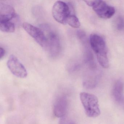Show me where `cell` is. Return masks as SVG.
I'll list each match as a JSON object with an SVG mask.
<instances>
[{
    "label": "cell",
    "mask_w": 124,
    "mask_h": 124,
    "mask_svg": "<svg viewBox=\"0 0 124 124\" xmlns=\"http://www.w3.org/2000/svg\"><path fill=\"white\" fill-rule=\"evenodd\" d=\"M71 9L69 5L63 1L56 2L52 8V15L56 21L63 24H67L69 16L72 14Z\"/></svg>",
    "instance_id": "obj_3"
},
{
    "label": "cell",
    "mask_w": 124,
    "mask_h": 124,
    "mask_svg": "<svg viewBox=\"0 0 124 124\" xmlns=\"http://www.w3.org/2000/svg\"><path fill=\"white\" fill-rule=\"evenodd\" d=\"M7 64L11 72L16 77L20 78L27 77V72L26 68L15 56H10Z\"/></svg>",
    "instance_id": "obj_7"
},
{
    "label": "cell",
    "mask_w": 124,
    "mask_h": 124,
    "mask_svg": "<svg viewBox=\"0 0 124 124\" xmlns=\"http://www.w3.org/2000/svg\"><path fill=\"white\" fill-rule=\"evenodd\" d=\"M67 23L74 28H79L80 26L79 19L74 14H71L69 16L67 21Z\"/></svg>",
    "instance_id": "obj_13"
},
{
    "label": "cell",
    "mask_w": 124,
    "mask_h": 124,
    "mask_svg": "<svg viewBox=\"0 0 124 124\" xmlns=\"http://www.w3.org/2000/svg\"><path fill=\"white\" fill-rule=\"evenodd\" d=\"M117 29L118 30H121L124 28V19L122 17L117 18L116 22Z\"/></svg>",
    "instance_id": "obj_14"
},
{
    "label": "cell",
    "mask_w": 124,
    "mask_h": 124,
    "mask_svg": "<svg viewBox=\"0 0 124 124\" xmlns=\"http://www.w3.org/2000/svg\"><path fill=\"white\" fill-rule=\"evenodd\" d=\"M48 32L46 37V44L45 49L51 57L55 58L59 55L61 51V44L57 34L50 28L47 29Z\"/></svg>",
    "instance_id": "obj_5"
},
{
    "label": "cell",
    "mask_w": 124,
    "mask_h": 124,
    "mask_svg": "<svg viewBox=\"0 0 124 124\" xmlns=\"http://www.w3.org/2000/svg\"><path fill=\"white\" fill-rule=\"evenodd\" d=\"M0 30L2 31L5 32H13L15 31L14 23L10 21L0 22Z\"/></svg>",
    "instance_id": "obj_12"
},
{
    "label": "cell",
    "mask_w": 124,
    "mask_h": 124,
    "mask_svg": "<svg viewBox=\"0 0 124 124\" xmlns=\"http://www.w3.org/2000/svg\"><path fill=\"white\" fill-rule=\"evenodd\" d=\"M84 78L83 85L87 89H92L96 86L99 79V74L96 69H90Z\"/></svg>",
    "instance_id": "obj_9"
},
{
    "label": "cell",
    "mask_w": 124,
    "mask_h": 124,
    "mask_svg": "<svg viewBox=\"0 0 124 124\" xmlns=\"http://www.w3.org/2000/svg\"><path fill=\"white\" fill-rule=\"evenodd\" d=\"M68 107L67 97L64 95L59 96L56 99L54 105V114L58 117H63L66 114Z\"/></svg>",
    "instance_id": "obj_8"
},
{
    "label": "cell",
    "mask_w": 124,
    "mask_h": 124,
    "mask_svg": "<svg viewBox=\"0 0 124 124\" xmlns=\"http://www.w3.org/2000/svg\"><path fill=\"white\" fill-rule=\"evenodd\" d=\"M59 124H76L75 122L68 117H61L59 122Z\"/></svg>",
    "instance_id": "obj_15"
},
{
    "label": "cell",
    "mask_w": 124,
    "mask_h": 124,
    "mask_svg": "<svg viewBox=\"0 0 124 124\" xmlns=\"http://www.w3.org/2000/svg\"><path fill=\"white\" fill-rule=\"evenodd\" d=\"M16 16L13 7L5 3H0V22L10 21Z\"/></svg>",
    "instance_id": "obj_10"
},
{
    "label": "cell",
    "mask_w": 124,
    "mask_h": 124,
    "mask_svg": "<svg viewBox=\"0 0 124 124\" xmlns=\"http://www.w3.org/2000/svg\"><path fill=\"white\" fill-rule=\"evenodd\" d=\"M6 51L4 48L0 47V59H1L4 57Z\"/></svg>",
    "instance_id": "obj_16"
},
{
    "label": "cell",
    "mask_w": 124,
    "mask_h": 124,
    "mask_svg": "<svg viewBox=\"0 0 124 124\" xmlns=\"http://www.w3.org/2000/svg\"><path fill=\"white\" fill-rule=\"evenodd\" d=\"M80 98L86 115L90 117L98 116L101 114L98 98L91 93L82 92Z\"/></svg>",
    "instance_id": "obj_2"
},
{
    "label": "cell",
    "mask_w": 124,
    "mask_h": 124,
    "mask_svg": "<svg viewBox=\"0 0 124 124\" xmlns=\"http://www.w3.org/2000/svg\"><path fill=\"white\" fill-rule=\"evenodd\" d=\"M90 42L99 64L105 69L108 68L109 63L105 40L98 35L92 34L90 36Z\"/></svg>",
    "instance_id": "obj_1"
},
{
    "label": "cell",
    "mask_w": 124,
    "mask_h": 124,
    "mask_svg": "<svg viewBox=\"0 0 124 124\" xmlns=\"http://www.w3.org/2000/svg\"><path fill=\"white\" fill-rule=\"evenodd\" d=\"M22 27L26 32L33 38L40 46L45 48L46 44V37L43 31L30 23L24 22Z\"/></svg>",
    "instance_id": "obj_6"
},
{
    "label": "cell",
    "mask_w": 124,
    "mask_h": 124,
    "mask_svg": "<svg viewBox=\"0 0 124 124\" xmlns=\"http://www.w3.org/2000/svg\"><path fill=\"white\" fill-rule=\"evenodd\" d=\"M124 85L120 80H117L114 84L112 95L114 100L118 103H122L124 100Z\"/></svg>",
    "instance_id": "obj_11"
},
{
    "label": "cell",
    "mask_w": 124,
    "mask_h": 124,
    "mask_svg": "<svg viewBox=\"0 0 124 124\" xmlns=\"http://www.w3.org/2000/svg\"><path fill=\"white\" fill-rule=\"evenodd\" d=\"M86 4L92 7L97 15L101 18L109 19L112 17L115 13L114 8L102 0H86Z\"/></svg>",
    "instance_id": "obj_4"
}]
</instances>
